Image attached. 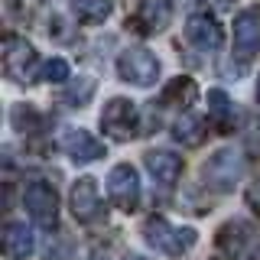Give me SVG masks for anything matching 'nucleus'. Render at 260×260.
Instances as JSON below:
<instances>
[{"label":"nucleus","mask_w":260,"mask_h":260,"mask_svg":"<svg viewBox=\"0 0 260 260\" xmlns=\"http://www.w3.org/2000/svg\"><path fill=\"white\" fill-rule=\"evenodd\" d=\"M143 238H146L150 247L162 250L166 257H179L195 244V231L192 228H176V224H169L166 218H150V221L143 224Z\"/></svg>","instance_id":"f257e3e1"},{"label":"nucleus","mask_w":260,"mask_h":260,"mask_svg":"<svg viewBox=\"0 0 260 260\" xmlns=\"http://www.w3.org/2000/svg\"><path fill=\"white\" fill-rule=\"evenodd\" d=\"M117 75L130 81V85H153V81L159 78V62H156V55L150 52V49H143V46H130L120 52V59H117Z\"/></svg>","instance_id":"f03ea898"},{"label":"nucleus","mask_w":260,"mask_h":260,"mask_svg":"<svg viewBox=\"0 0 260 260\" xmlns=\"http://www.w3.org/2000/svg\"><path fill=\"white\" fill-rule=\"evenodd\" d=\"M36 65H39V55L26 39L10 36L4 43V69L13 81H32L36 78Z\"/></svg>","instance_id":"7ed1b4c3"},{"label":"nucleus","mask_w":260,"mask_h":260,"mask_svg":"<svg viewBox=\"0 0 260 260\" xmlns=\"http://www.w3.org/2000/svg\"><path fill=\"white\" fill-rule=\"evenodd\" d=\"M23 205L32 215V221L43 228H52L59 218V199H55V189L49 182H29L23 192Z\"/></svg>","instance_id":"20e7f679"},{"label":"nucleus","mask_w":260,"mask_h":260,"mask_svg":"<svg viewBox=\"0 0 260 260\" xmlns=\"http://www.w3.org/2000/svg\"><path fill=\"white\" fill-rule=\"evenodd\" d=\"M101 127L111 140H130L137 134V108L127 98H114L101 114Z\"/></svg>","instance_id":"39448f33"},{"label":"nucleus","mask_w":260,"mask_h":260,"mask_svg":"<svg viewBox=\"0 0 260 260\" xmlns=\"http://www.w3.org/2000/svg\"><path fill=\"white\" fill-rule=\"evenodd\" d=\"M241 173H244V156L234 150V146L215 153V156L205 162V182H211L215 189H231V185L241 179Z\"/></svg>","instance_id":"423d86ee"},{"label":"nucleus","mask_w":260,"mask_h":260,"mask_svg":"<svg viewBox=\"0 0 260 260\" xmlns=\"http://www.w3.org/2000/svg\"><path fill=\"white\" fill-rule=\"evenodd\" d=\"M108 192H111V199H114L117 208L134 211L137 202H140V179H137L134 166H127V162L114 166L111 176H108Z\"/></svg>","instance_id":"0eeeda50"},{"label":"nucleus","mask_w":260,"mask_h":260,"mask_svg":"<svg viewBox=\"0 0 260 260\" xmlns=\"http://www.w3.org/2000/svg\"><path fill=\"white\" fill-rule=\"evenodd\" d=\"M260 49V10L247 7L238 20H234V52L241 59H250Z\"/></svg>","instance_id":"6e6552de"},{"label":"nucleus","mask_w":260,"mask_h":260,"mask_svg":"<svg viewBox=\"0 0 260 260\" xmlns=\"http://www.w3.org/2000/svg\"><path fill=\"white\" fill-rule=\"evenodd\" d=\"M72 215L78 221H98L101 218V199H98V182L94 179H78L72 185Z\"/></svg>","instance_id":"1a4fd4ad"},{"label":"nucleus","mask_w":260,"mask_h":260,"mask_svg":"<svg viewBox=\"0 0 260 260\" xmlns=\"http://www.w3.org/2000/svg\"><path fill=\"white\" fill-rule=\"evenodd\" d=\"M185 36H189V43L195 49H202V52H215V49L221 46V26H218L215 16H205V13L189 16V23H185Z\"/></svg>","instance_id":"9d476101"},{"label":"nucleus","mask_w":260,"mask_h":260,"mask_svg":"<svg viewBox=\"0 0 260 260\" xmlns=\"http://www.w3.org/2000/svg\"><path fill=\"white\" fill-rule=\"evenodd\" d=\"M59 146L75 162H91V159L104 156V146L98 143L91 134H85V130H65V134L59 137Z\"/></svg>","instance_id":"9b49d317"},{"label":"nucleus","mask_w":260,"mask_h":260,"mask_svg":"<svg viewBox=\"0 0 260 260\" xmlns=\"http://www.w3.org/2000/svg\"><path fill=\"white\" fill-rule=\"evenodd\" d=\"M169 20H173V4H169V0H140V7H137V13H134V23L143 32L166 29Z\"/></svg>","instance_id":"f8f14e48"},{"label":"nucleus","mask_w":260,"mask_h":260,"mask_svg":"<svg viewBox=\"0 0 260 260\" xmlns=\"http://www.w3.org/2000/svg\"><path fill=\"white\" fill-rule=\"evenodd\" d=\"M32 247H36V238H32L29 224L23 221H10L4 228V254L10 260H26L32 254Z\"/></svg>","instance_id":"ddd939ff"},{"label":"nucleus","mask_w":260,"mask_h":260,"mask_svg":"<svg viewBox=\"0 0 260 260\" xmlns=\"http://www.w3.org/2000/svg\"><path fill=\"white\" fill-rule=\"evenodd\" d=\"M146 169H150L153 182L159 185H173L179 173H182V159L176 153H166V150H156V153H146Z\"/></svg>","instance_id":"4468645a"},{"label":"nucleus","mask_w":260,"mask_h":260,"mask_svg":"<svg viewBox=\"0 0 260 260\" xmlns=\"http://www.w3.org/2000/svg\"><path fill=\"white\" fill-rule=\"evenodd\" d=\"M205 134H208V127H205V120H202L199 114H182V117L176 120V127H173V137L179 143H185V146H199L205 140Z\"/></svg>","instance_id":"2eb2a0df"},{"label":"nucleus","mask_w":260,"mask_h":260,"mask_svg":"<svg viewBox=\"0 0 260 260\" xmlns=\"http://www.w3.org/2000/svg\"><path fill=\"white\" fill-rule=\"evenodd\" d=\"M208 114H211V120H218V130H231L234 117H238L231 98L224 91H208Z\"/></svg>","instance_id":"dca6fc26"},{"label":"nucleus","mask_w":260,"mask_h":260,"mask_svg":"<svg viewBox=\"0 0 260 260\" xmlns=\"http://www.w3.org/2000/svg\"><path fill=\"white\" fill-rule=\"evenodd\" d=\"M111 7H114V0H72V10L85 23H101L111 13Z\"/></svg>","instance_id":"f3484780"},{"label":"nucleus","mask_w":260,"mask_h":260,"mask_svg":"<svg viewBox=\"0 0 260 260\" xmlns=\"http://www.w3.org/2000/svg\"><path fill=\"white\" fill-rule=\"evenodd\" d=\"M195 81L192 78H176V81H169L166 85V101L169 104H192L195 101Z\"/></svg>","instance_id":"a211bd4d"},{"label":"nucleus","mask_w":260,"mask_h":260,"mask_svg":"<svg viewBox=\"0 0 260 260\" xmlns=\"http://www.w3.org/2000/svg\"><path fill=\"white\" fill-rule=\"evenodd\" d=\"M39 75H43L46 81H65V78H69V62H65V59H49L46 69L39 72Z\"/></svg>","instance_id":"6ab92c4d"},{"label":"nucleus","mask_w":260,"mask_h":260,"mask_svg":"<svg viewBox=\"0 0 260 260\" xmlns=\"http://www.w3.org/2000/svg\"><path fill=\"white\" fill-rule=\"evenodd\" d=\"M91 88H94V81H91V78H85L81 85H72L69 91H65V104H85Z\"/></svg>","instance_id":"aec40b11"},{"label":"nucleus","mask_w":260,"mask_h":260,"mask_svg":"<svg viewBox=\"0 0 260 260\" xmlns=\"http://www.w3.org/2000/svg\"><path fill=\"white\" fill-rule=\"evenodd\" d=\"M13 117H16V130H32V127H36V111H32V108L16 104V108H13Z\"/></svg>","instance_id":"412c9836"},{"label":"nucleus","mask_w":260,"mask_h":260,"mask_svg":"<svg viewBox=\"0 0 260 260\" xmlns=\"http://www.w3.org/2000/svg\"><path fill=\"white\" fill-rule=\"evenodd\" d=\"M247 202H250V208H254L257 215H260V179H257L254 185H250V192H247Z\"/></svg>","instance_id":"4be33fe9"},{"label":"nucleus","mask_w":260,"mask_h":260,"mask_svg":"<svg viewBox=\"0 0 260 260\" xmlns=\"http://www.w3.org/2000/svg\"><path fill=\"white\" fill-rule=\"evenodd\" d=\"M257 101H260V85H257Z\"/></svg>","instance_id":"5701e85b"},{"label":"nucleus","mask_w":260,"mask_h":260,"mask_svg":"<svg viewBox=\"0 0 260 260\" xmlns=\"http://www.w3.org/2000/svg\"><path fill=\"white\" fill-rule=\"evenodd\" d=\"M218 4H228V0H218Z\"/></svg>","instance_id":"b1692460"}]
</instances>
